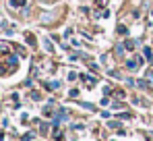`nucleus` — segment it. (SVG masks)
<instances>
[{
  "instance_id": "nucleus-1",
  "label": "nucleus",
  "mask_w": 153,
  "mask_h": 141,
  "mask_svg": "<svg viewBox=\"0 0 153 141\" xmlns=\"http://www.w3.org/2000/svg\"><path fill=\"white\" fill-rule=\"evenodd\" d=\"M124 52H126V46H124V44H118V46H116V56H118V58H124Z\"/></svg>"
},
{
  "instance_id": "nucleus-2",
  "label": "nucleus",
  "mask_w": 153,
  "mask_h": 141,
  "mask_svg": "<svg viewBox=\"0 0 153 141\" xmlns=\"http://www.w3.org/2000/svg\"><path fill=\"white\" fill-rule=\"evenodd\" d=\"M8 2H10L13 8H21V6H25V4H27V0H8Z\"/></svg>"
},
{
  "instance_id": "nucleus-3",
  "label": "nucleus",
  "mask_w": 153,
  "mask_h": 141,
  "mask_svg": "<svg viewBox=\"0 0 153 141\" xmlns=\"http://www.w3.org/2000/svg\"><path fill=\"white\" fill-rule=\"evenodd\" d=\"M137 87H141V89H153L151 83H149V81H143V79H141V81H137Z\"/></svg>"
},
{
  "instance_id": "nucleus-4",
  "label": "nucleus",
  "mask_w": 153,
  "mask_h": 141,
  "mask_svg": "<svg viewBox=\"0 0 153 141\" xmlns=\"http://www.w3.org/2000/svg\"><path fill=\"white\" fill-rule=\"evenodd\" d=\"M139 67V60H126V69H130V70H134Z\"/></svg>"
},
{
  "instance_id": "nucleus-5",
  "label": "nucleus",
  "mask_w": 153,
  "mask_h": 141,
  "mask_svg": "<svg viewBox=\"0 0 153 141\" xmlns=\"http://www.w3.org/2000/svg\"><path fill=\"white\" fill-rule=\"evenodd\" d=\"M124 46H126V50H134V48L139 46V42H137V40H134V42L128 40V42H124Z\"/></svg>"
},
{
  "instance_id": "nucleus-6",
  "label": "nucleus",
  "mask_w": 153,
  "mask_h": 141,
  "mask_svg": "<svg viewBox=\"0 0 153 141\" xmlns=\"http://www.w3.org/2000/svg\"><path fill=\"white\" fill-rule=\"evenodd\" d=\"M145 56H147V60L153 64V52H151V48H145Z\"/></svg>"
},
{
  "instance_id": "nucleus-7",
  "label": "nucleus",
  "mask_w": 153,
  "mask_h": 141,
  "mask_svg": "<svg viewBox=\"0 0 153 141\" xmlns=\"http://www.w3.org/2000/svg\"><path fill=\"white\" fill-rule=\"evenodd\" d=\"M118 124H120V122H116V120H110V122H108V127H110V129H116Z\"/></svg>"
},
{
  "instance_id": "nucleus-8",
  "label": "nucleus",
  "mask_w": 153,
  "mask_h": 141,
  "mask_svg": "<svg viewBox=\"0 0 153 141\" xmlns=\"http://www.w3.org/2000/svg\"><path fill=\"white\" fill-rule=\"evenodd\" d=\"M147 81L151 83V87H153V70H149V73H147Z\"/></svg>"
},
{
  "instance_id": "nucleus-9",
  "label": "nucleus",
  "mask_w": 153,
  "mask_h": 141,
  "mask_svg": "<svg viewBox=\"0 0 153 141\" xmlns=\"http://www.w3.org/2000/svg\"><path fill=\"white\" fill-rule=\"evenodd\" d=\"M50 87H52V89H58V87H60V81H52Z\"/></svg>"
},
{
  "instance_id": "nucleus-10",
  "label": "nucleus",
  "mask_w": 153,
  "mask_h": 141,
  "mask_svg": "<svg viewBox=\"0 0 153 141\" xmlns=\"http://www.w3.org/2000/svg\"><path fill=\"white\" fill-rule=\"evenodd\" d=\"M126 85H128V87H134V85H137V81H134V79H126Z\"/></svg>"
},
{
  "instance_id": "nucleus-11",
  "label": "nucleus",
  "mask_w": 153,
  "mask_h": 141,
  "mask_svg": "<svg viewBox=\"0 0 153 141\" xmlns=\"http://www.w3.org/2000/svg\"><path fill=\"white\" fill-rule=\"evenodd\" d=\"M44 46H46V50H48V52H52V50H54V46H52L50 42H44Z\"/></svg>"
},
{
  "instance_id": "nucleus-12",
  "label": "nucleus",
  "mask_w": 153,
  "mask_h": 141,
  "mask_svg": "<svg viewBox=\"0 0 153 141\" xmlns=\"http://www.w3.org/2000/svg\"><path fill=\"white\" fill-rule=\"evenodd\" d=\"M31 139H33V133H27V135H25L21 141H31Z\"/></svg>"
},
{
  "instance_id": "nucleus-13",
  "label": "nucleus",
  "mask_w": 153,
  "mask_h": 141,
  "mask_svg": "<svg viewBox=\"0 0 153 141\" xmlns=\"http://www.w3.org/2000/svg\"><path fill=\"white\" fill-rule=\"evenodd\" d=\"M68 95H71V98H76V95H79V89H71Z\"/></svg>"
},
{
  "instance_id": "nucleus-14",
  "label": "nucleus",
  "mask_w": 153,
  "mask_h": 141,
  "mask_svg": "<svg viewBox=\"0 0 153 141\" xmlns=\"http://www.w3.org/2000/svg\"><path fill=\"white\" fill-rule=\"evenodd\" d=\"M75 79H76V75L73 73V70H71V73H68V81H75Z\"/></svg>"
}]
</instances>
